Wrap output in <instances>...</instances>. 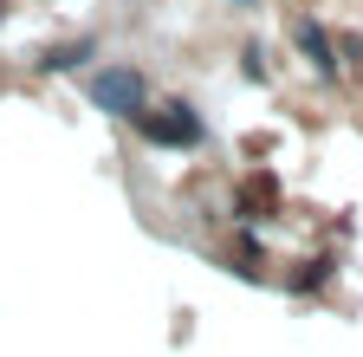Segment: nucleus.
Wrapping results in <instances>:
<instances>
[{
    "mask_svg": "<svg viewBox=\"0 0 363 357\" xmlns=\"http://www.w3.org/2000/svg\"><path fill=\"white\" fill-rule=\"evenodd\" d=\"M91 104L111 111V117H136V111H150V84L130 65H104L98 78H91Z\"/></svg>",
    "mask_w": 363,
    "mask_h": 357,
    "instance_id": "nucleus-1",
    "label": "nucleus"
},
{
    "mask_svg": "<svg viewBox=\"0 0 363 357\" xmlns=\"http://www.w3.org/2000/svg\"><path fill=\"white\" fill-rule=\"evenodd\" d=\"M136 123H143V137H150V143H195V137H201V123L182 111V104H169V111H156V117H150V111H136Z\"/></svg>",
    "mask_w": 363,
    "mask_h": 357,
    "instance_id": "nucleus-2",
    "label": "nucleus"
},
{
    "mask_svg": "<svg viewBox=\"0 0 363 357\" xmlns=\"http://www.w3.org/2000/svg\"><path fill=\"white\" fill-rule=\"evenodd\" d=\"M298 46H305V59L318 72H331V39H325V26H298Z\"/></svg>",
    "mask_w": 363,
    "mask_h": 357,
    "instance_id": "nucleus-3",
    "label": "nucleus"
},
{
    "mask_svg": "<svg viewBox=\"0 0 363 357\" xmlns=\"http://www.w3.org/2000/svg\"><path fill=\"white\" fill-rule=\"evenodd\" d=\"M84 59H91V46L78 39V46H52V53L39 59V65H45V72H72V65H84Z\"/></svg>",
    "mask_w": 363,
    "mask_h": 357,
    "instance_id": "nucleus-4",
    "label": "nucleus"
}]
</instances>
